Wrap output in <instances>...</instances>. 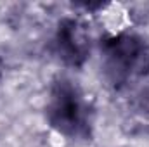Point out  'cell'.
I'll list each match as a JSON object with an SVG mask.
<instances>
[{
    "mask_svg": "<svg viewBox=\"0 0 149 147\" xmlns=\"http://www.w3.org/2000/svg\"><path fill=\"white\" fill-rule=\"evenodd\" d=\"M45 118L49 126L71 142H88L94 133V109L71 80L59 76L49 88L45 102Z\"/></svg>",
    "mask_w": 149,
    "mask_h": 147,
    "instance_id": "cell-1",
    "label": "cell"
},
{
    "mask_svg": "<svg viewBox=\"0 0 149 147\" xmlns=\"http://www.w3.org/2000/svg\"><path fill=\"white\" fill-rule=\"evenodd\" d=\"M106 73L114 83L149 74V43L135 33H118L101 43Z\"/></svg>",
    "mask_w": 149,
    "mask_h": 147,
    "instance_id": "cell-2",
    "label": "cell"
},
{
    "mask_svg": "<svg viewBox=\"0 0 149 147\" xmlns=\"http://www.w3.org/2000/svg\"><path fill=\"white\" fill-rule=\"evenodd\" d=\"M56 55L71 68H81L90 55V37L85 24L74 17L59 21L54 35Z\"/></svg>",
    "mask_w": 149,
    "mask_h": 147,
    "instance_id": "cell-3",
    "label": "cell"
},
{
    "mask_svg": "<svg viewBox=\"0 0 149 147\" xmlns=\"http://www.w3.org/2000/svg\"><path fill=\"white\" fill-rule=\"evenodd\" d=\"M0 78H2V61H0Z\"/></svg>",
    "mask_w": 149,
    "mask_h": 147,
    "instance_id": "cell-4",
    "label": "cell"
}]
</instances>
